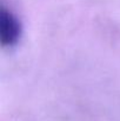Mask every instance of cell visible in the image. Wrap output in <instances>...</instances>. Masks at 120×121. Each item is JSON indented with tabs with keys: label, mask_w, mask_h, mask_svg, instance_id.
I'll return each mask as SVG.
<instances>
[{
	"label": "cell",
	"mask_w": 120,
	"mask_h": 121,
	"mask_svg": "<svg viewBox=\"0 0 120 121\" xmlns=\"http://www.w3.org/2000/svg\"><path fill=\"white\" fill-rule=\"evenodd\" d=\"M22 34V25L18 15L5 4L0 8V42L2 47L15 46Z\"/></svg>",
	"instance_id": "6da1fadb"
}]
</instances>
